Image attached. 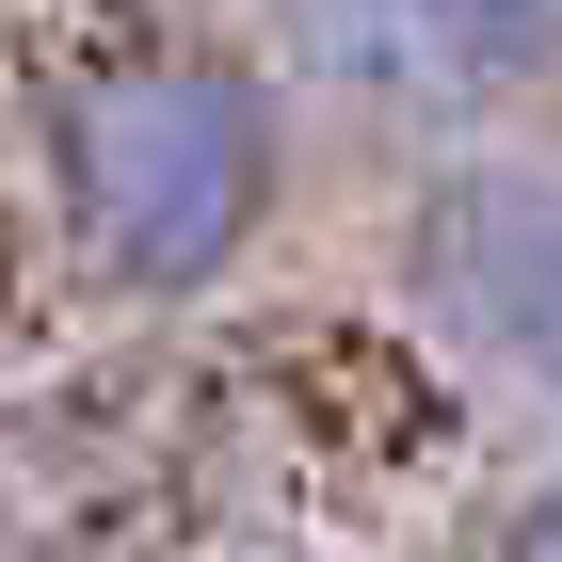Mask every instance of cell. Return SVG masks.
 <instances>
[{"mask_svg":"<svg viewBox=\"0 0 562 562\" xmlns=\"http://www.w3.org/2000/svg\"><path fill=\"white\" fill-rule=\"evenodd\" d=\"M258 177H273V130L225 65H130L65 113V193H81V241L130 290H193L225 273V241L258 225Z\"/></svg>","mask_w":562,"mask_h":562,"instance_id":"6da1fadb","label":"cell"},{"mask_svg":"<svg viewBox=\"0 0 562 562\" xmlns=\"http://www.w3.org/2000/svg\"><path fill=\"white\" fill-rule=\"evenodd\" d=\"M418 16L467 48V65H498V81H515V65H562V0H418Z\"/></svg>","mask_w":562,"mask_h":562,"instance_id":"3957f363","label":"cell"},{"mask_svg":"<svg viewBox=\"0 0 562 562\" xmlns=\"http://www.w3.org/2000/svg\"><path fill=\"white\" fill-rule=\"evenodd\" d=\"M515 562H562V515H547V530H530V547H515Z\"/></svg>","mask_w":562,"mask_h":562,"instance_id":"277c9868","label":"cell"},{"mask_svg":"<svg viewBox=\"0 0 562 562\" xmlns=\"http://www.w3.org/2000/svg\"><path fill=\"white\" fill-rule=\"evenodd\" d=\"M434 273L530 386H562V177H467L434 210Z\"/></svg>","mask_w":562,"mask_h":562,"instance_id":"7a4b0ae2","label":"cell"}]
</instances>
